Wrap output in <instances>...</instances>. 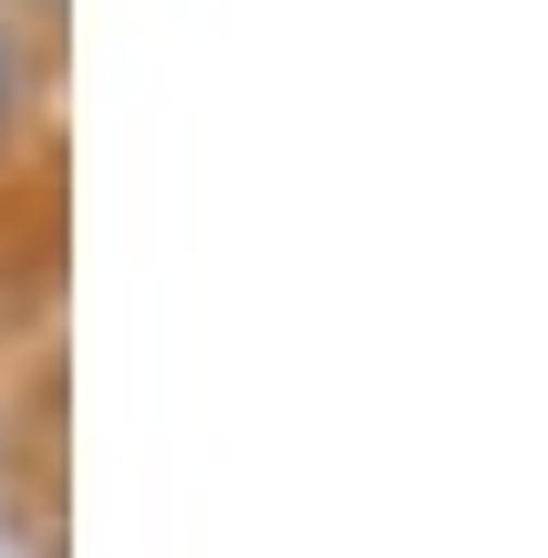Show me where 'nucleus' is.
<instances>
[{
  "label": "nucleus",
  "instance_id": "nucleus-1",
  "mask_svg": "<svg viewBox=\"0 0 548 558\" xmlns=\"http://www.w3.org/2000/svg\"><path fill=\"white\" fill-rule=\"evenodd\" d=\"M11 124H21V41L0 21V145H11Z\"/></svg>",
  "mask_w": 548,
  "mask_h": 558
}]
</instances>
